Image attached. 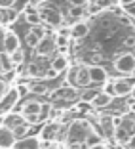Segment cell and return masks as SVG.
Returning a JSON list of instances; mask_svg holds the SVG:
<instances>
[{
    "label": "cell",
    "instance_id": "cell-1",
    "mask_svg": "<svg viewBox=\"0 0 135 149\" xmlns=\"http://www.w3.org/2000/svg\"><path fill=\"white\" fill-rule=\"evenodd\" d=\"M99 132L93 130V126L87 120L76 118L67 126L65 132V147L67 149H87L90 145L99 143Z\"/></svg>",
    "mask_w": 135,
    "mask_h": 149
},
{
    "label": "cell",
    "instance_id": "cell-2",
    "mask_svg": "<svg viewBox=\"0 0 135 149\" xmlns=\"http://www.w3.org/2000/svg\"><path fill=\"white\" fill-rule=\"evenodd\" d=\"M114 69L122 74H133L135 73V54H120L114 59Z\"/></svg>",
    "mask_w": 135,
    "mask_h": 149
},
{
    "label": "cell",
    "instance_id": "cell-3",
    "mask_svg": "<svg viewBox=\"0 0 135 149\" xmlns=\"http://www.w3.org/2000/svg\"><path fill=\"white\" fill-rule=\"evenodd\" d=\"M69 80L74 84V86H90L92 84V79H90V69L87 67H74L69 73Z\"/></svg>",
    "mask_w": 135,
    "mask_h": 149
},
{
    "label": "cell",
    "instance_id": "cell-4",
    "mask_svg": "<svg viewBox=\"0 0 135 149\" xmlns=\"http://www.w3.org/2000/svg\"><path fill=\"white\" fill-rule=\"evenodd\" d=\"M19 97H21V94H19L17 88H10L8 94H6L4 97H2V101H0V115H8L12 113V109L15 107V103L19 101Z\"/></svg>",
    "mask_w": 135,
    "mask_h": 149
},
{
    "label": "cell",
    "instance_id": "cell-5",
    "mask_svg": "<svg viewBox=\"0 0 135 149\" xmlns=\"http://www.w3.org/2000/svg\"><path fill=\"white\" fill-rule=\"evenodd\" d=\"M59 130H61V123H57V120H52V123H46L42 126V130H40V140L42 141H53L57 138V134H59Z\"/></svg>",
    "mask_w": 135,
    "mask_h": 149
},
{
    "label": "cell",
    "instance_id": "cell-6",
    "mask_svg": "<svg viewBox=\"0 0 135 149\" xmlns=\"http://www.w3.org/2000/svg\"><path fill=\"white\" fill-rule=\"evenodd\" d=\"M19 46H21V40H19L17 33H13V31H8L4 33V40H2V48H4L6 54H10L12 56L13 52H17Z\"/></svg>",
    "mask_w": 135,
    "mask_h": 149
},
{
    "label": "cell",
    "instance_id": "cell-7",
    "mask_svg": "<svg viewBox=\"0 0 135 149\" xmlns=\"http://www.w3.org/2000/svg\"><path fill=\"white\" fill-rule=\"evenodd\" d=\"M52 97L57 101H72L78 97V92L72 86H63V88H55L52 92Z\"/></svg>",
    "mask_w": 135,
    "mask_h": 149
},
{
    "label": "cell",
    "instance_id": "cell-8",
    "mask_svg": "<svg viewBox=\"0 0 135 149\" xmlns=\"http://www.w3.org/2000/svg\"><path fill=\"white\" fill-rule=\"evenodd\" d=\"M40 15H42V19L48 23L50 27H61V23H63V15L53 8H44L42 12H40Z\"/></svg>",
    "mask_w": 135,
    "mask_h": 149
},
{
    "label": "cell",
    "instance_id": "cell-9",
    "mask_svg": "<svg viewBox=\"0 0 135 149\" xmlns=\"http://www.w3.org/2000/svg\"><path fill=\"white\" fill-rule=\"evenodd\" d=\"M87 69H90V79H92V84H103V86L107 84L109 74H107L105 67H101V65H90Z\"/></svg>",
    "mask_w": 135,
    "mask_h": 149
},
{
    "label": "cell",
    "instance_id": "cell-10",
    "mask_svg": "<svg viewBox=\"0 0 135 149\" xmlns=\"http://www.w3.org/2000/svg\"><path fill=\"white\" fill-rule=\"evenodd\" d=\"M15 143H17V138H15L13 130L6 126L0 128V149H13Z\"/></svg>",
    "mask_w": 135,
    "mask_h": 149
},
{
    "label": "cell",
    "instance_id": "cell-11",
    "mask_svg": "<svg viewBox=\"0 0 135 149\" xmlns=\"http://www.w3.org/2000/svg\"><path fill=\"white\" fill-rule=\"evenodd\" d=\"M57 48V44H55V38L53 36H50V35H46L42 40H40V44L36 46V54L38 56H50V54L53 52V50Z\"/></svg>",
    "mask_w": 135,
    "mask_h": 149
},
{
    "label": "cell",
    "instance_id": "cell-12",
    "mask_svg": "<svg viewBox=\"0 0 135 149\" xmlns=\"http://www.w3.org/2000/svg\"><path fill=\"white\" fill-rule=\"evenodd\" d=\"M40 111H42V101H36V100H29V101H25L21 105V111L19 113L23 115V117H38L40 115Z\"/></svg>",
    "mask_w": 135,
    "mask_h": 149
},
{
    "label": "cell",
    "instance_id": "cell-13",
    "mask_svg": "<svg viewBox=\"0 0 135 149\" xmlns=\"http://www.w3.org/2000/svg\"><path fill=\"white\" fill-rule=\"evenodd\" d=\"M13 149H42V140L38 136H27L23 140H17Z\"/></svg>",
    "mask_w": 135,
    "mask_h": 149
},
{
    "label": "cell",
    "instance_id": "cell-14",
    "mask_svg": "<svg viewBox=\"0 0 135 149\" xmlns=\"http://www.w3.org/2000/svg\"><path fill=\"white\" fill-rule=\"evenodd\" d=\"M44 36H46V33H44L42 27H31V31L27 33L25 42H27V46H31V48H36Z\"/></svg>",
    "mask_w": 135,
    "mask_h": 149
},
{
    "label": "cell",
    "instance_id": "cell-15",
    "mask_svg": "<svg viewBox=\"0 0 135 149\" xmlns=\"http://www.w3.org/2000/svg\"><path fill=\"white\" fill-rule=\"evenodd\" d=\"M131 90H133V86H131L129 80H126V79H116L114 80V96L116 97L127 96V94H131Z\"/></svg>",
    "mask_w": 135,
    "mask_h": 149
},
{
    "label": "cell",
    "instance_id": "cell-16",
    "mask_svg": "<svg viewBox=\"0 0 135 149\" xmlns=\"http://www.w3.org/2000/svg\"><path fill=\"white\" fill-rule=\"evenodd\" d=\"M25 117H23L21 113H8L4 117V126L10 128V130H15L17 126H21V124H25Z\"/></svg>",
    "mask_w": 135,
    "mask_h": 149
},
{
    "label": "cell",
    "instance_id": "cell-17",
    "mask_svg": "<svg viewBox=\"0 0 135 149\" xmlns=\"http://www.w3.org/2000/svg\"><path fill=\"white\" fill-rule=\"evenodd\" d=\"M114 140H116L118 145H129V141H131V132L124 126V123H122V126L116 128V132H114Z\"/></svg>",
    "mask_w": 135,
    "mask_h": 149
},
{
    "label": "cell",
    "instance_id": "cell-18",
    "mask_svg": "<svg viewBox=\"0 0 135 149\" xmlns=\"http://www.w3.org/2000/svg\"><path fill=\"white\" fill-rule=\"evenodd\" d=\"M112 97H114V96H110V94H107V92H103V90H101V92L95 96V100L92 101V105L95 107V109H103V107H109L110 103H112Z\"/></svg>",
    "mask_w": 135,
    "mask_h": 149
},
{
    "label": "cell",
    "instance_id": "cell-19",
    "mask_svg": "<svg viewBox=\"0 0 135 149\" xmlns=\"http://www.w3.org/2000/svg\"><path fill=\"white\" fill-rule=\"evenodd\" d=\"M87 33H90V25L86 21H76L70 27V36H74V38H84Z\"/></svg>",
    "mask_w": 135,
    "mask_h": 149
},
{
    "label": "cell",
    "instance_id": "cell-20",
    "mask_svg": "<svg viewBox=\"0 0 135 149\" xmlns=\"http://www.w3.org/2000/svg\"><path fill=\"white\" fill-rule=\"evenodd\" d=\"M50 67H52V69H55L57 73H61V71H65L67 67H69V59H67L65 56H57L55 59L52 61V65H50Z\"/></svg>",
    "mask_w": 135,
    "mask_h": 149
},
{
    "label": "cell",
    "instance_id": "cell-21",
    "mask_svg": "<svg viewBox=\"0 0 135 149\" xmlns=\"http://www.w3.org/2000/svg\"><path fill=\"white\" fill-rule=\"evenodd\" d=\"M25 21L29 23V25L32 27H40V21H42V15H40V12H27V17Z\"/></svg>",
    "mask_w": 135,
    "mask_h": 149
},
{
    "label": "cell",
    "instance_id": "cell-22",
    "mask_svg": "<svg viewBox=\"0 0 135 149\" xmlns=\"http://www.w3.org/2000/svg\"><path fill=\"white\" fill-rule=\"evenodd\" d=\"M31 132V124L29 123H25V124H21V126H17L15 130H13V134H15V138L17 140H23V138H27V134Z\"/></svg>",
    "mask_w": 135,
    "mask_h": 149
},
{
    "label": "cell",
    "instance_id": "cell-23",
    "mask_svg": "<svg viewBox=\"0 0 135 149\" xmlns=\"http://www.w3.org/2000/svg\"><path fill=\"white\" fill-rule=\"evenodd\" d=\"M17 15L19 12L13 6H10V8H4V17H6V23H13V21H17Z\"/></svg>",
    "mask_w": 135,
    "mask_h": 149
},
{
    "label": "cell",
    "instance_id": "cell-24",
    "mask_svg": "<svg viewBox=\"0 0 135 149\" xmlns=\"http://www.w3.org/2000/svg\"><path fill=\"white\" fill-rule=\"evenodd\" d=\"M52 109L53 107L50 105V103H42V111H40V115H38L40 123H46L48 118H52Z\"/></svg>",
    "mask_w": 135,
    "mask_h": 149
},
{
    "label": "cell",
    "instance_id": "cell-25",
    "mask_svg": "<svg viewBox=\"0 0 135 149\" xmlns=\"http://www.w3.org/2000/svg\"><path fill=\"white\" fill-rule=\"evenodd\" d=\"M2 69H4V73H12V69H13L12 57H10V54H6V52H2Z\"/></svg>",
    "mask_w": 135,
    "mask_h": 149
},
{
    "label": "cell",
    "instance_id": "cell-26",
    "mask_svg": "<svg viewBox=\"0 0 135 149\" xmlns=\"http://www.w3.org/2000/svg\"><path fill=\"white\" fill-rule=\"evenodd\" d=\"M10 57H12L13 67H15V65H21V63L25 61V52H23V50H17V52H13Z\"/></svg>",
    "mask_w": 135,
    "mask_h": 149
},
{
    "label": "cell",
    "instance_id": "cell-27",
    "mask_svg": "<svg viewBox=\"0 0 135 149\" xmlns=\"http://www.w3.org/2000/svg\"><path fill=\"white\" fill-rule=\"evenodd\" d=\"M86 13V8H70L69 10V15L70 17H82Z\"/></svg>",
    "mask_w": 135,
    "mask_h": 149
},
{
    "label": "cell",
    "instance_id": "cell-28",
    "mask_svg": "<svg viewBox=\"0 0 135 149\" xmlns=\"http://www.w3.org/2000/svg\"><path fill=\"white\" fill-rule=\"evenodd\" d=\"M55 44L59 46L61 50H65V46L69 44V36H61V35H57L55 36Z\"/></svg>",
    "mask_w": 135,
    "mask_h": 149
},
{
    "label": "cell",
    "instance_id": "cell-29",
    "mask_svg": "<svg viewBox=\"0 0 135 149\" xmlns=\"http://www.w3.org/2000/svg\"><path fill=\"white\" fill-rule=\"evenodd\" d=\"M69 4L70 8H87V0H69Z\"/></svg>",
    "mask_w": 135,
    "mask_h": 149
},
{
    "label": "cell",
    "instance_id": "cell-30",
    "mask_svg": "<svg viewBox=\"0 0 135 149\" xmlns=\"http://www.w3.org/2000/svg\"><path fill=\"white\" fill-rule=\"evenodd\" d=\"M27 74L29 77H40V69L36 67V63H31V65L27 67Z\"/></svg>",
    "mask_w": 135,
    "mask_h": 149
},
{
    "label": "cell",
    "instance_id": "cell-31",
    "mask_svg": "<svg viewBox=\"0 0 135 149\" xmlns=\"http://www.w3.org/2000/svg\"><path fill=\"white\" fill-rule=\"evenodd\" d=\"M8 90H10V86H8V82H6L4 79H0V101H2V97L8 94Z\"/></svg>",
    "mask_w": 135,
    "mask_h": 149
},
{
    "label": "cell",
    "instance_id": "cell-32",
    "mask_svg": "<svg viewBox=\"0 0 135 149\" xmlns=\"http://www.w3.org/2000/svg\"><path fill=\"white\" fill-rule=\"evenodd\" d=\"M31 92H34V94H46V92H48V88L44 86V84H32Z\"/></svg>",
    "mask_w": 135,
    "mask_h": 149
},
{
    "label": "cell",
    "instance_id": "cell-33",
    "mask_svg": "<svg viewBox=\"0 0 135 149\" xmlns=\"http://www.w3.org/2000/svg\"><path fill=\"white\" fill-rule=\"evenodd\" d=\"M57 35L61 36H70V27H59V33Z\"/></svg>",
    "mask_w": 135,
    "mask_h": 149
},
{
    "label": "cell",
    "instance_id": "cell-34",
    "mask_svg": "<svg viewBox=\"0 0 135 149\" xmlns=\"http://www.w3.org/2000/svg\"><path fill=\"white\" fill-rule=\"evenodd\" d=\"M57 74H59V73H57L55 69H52V67H50V69L46 71V74H44V77H46V79H53V77H57Z\"/></svg>",
    "mask_w": 135,
    "mask_h": 149
},
{
    "label": "cell",
    "instance_id": "cell-35",
    "mask_svg": "<svg viewBox=\"0 0 135 149\" xmlns=\"http://www.w3.org/2000/svg\"><path fill=\"white\" fill-rule=\"evenodd\" d=\"M87 149H109V147H107V143H103V141H99V143H93V145H90Z\"/></svg>",
    "mask_w": 135,
    "mask_h": 149
},
{
    "label": "cell",
    "instance_id": "cell-36",
    "mask_svg": "<svg viewBox=\"0 0 135 149\" xmlns=\"http://www.w3.org/2000/svg\"><path fill=\"white\" fill-rule=\"evenodd\" d=\"M110 2H112V0H97V6H99V8H105V6H109Z\"/></svg>",
    "mask_w": 135,
    "mask_h": 149
},
{
    "label": "cell",
    "instance_id": "cell-37",
    "mask_svg": "<svg viewBox=\"0 0 135 149\" xmlns=\"http://www.w3.org/2000/svg\"><path fill=\"white\" fill-rule=\"evenodd\" d=\"M122 6H131V4H135V0H118Z\"/></svg>",
    "mask_w": 135,
    "mask_h": 149
},
{
    "label": "cell",
    "instance_id": "cell-38",
    "mask_svg": "<svg viewBox=\"0 0 135 149\" xmlns=\"http://www.w3.org/2000/svg\"><path fill=\"white\" fill-rule=\"evenodd\" d=\"M127 130L131 132V136H135V120H131V126L127 128Z\"/></svg>",
    "mask_w": 135,
    "mask_h": 149
},
{
    "label": "cell",
    "instance_id": "cell-39",
    "mask_svg": "<svg viewBox=\"0 0 135 149\" xmlns=\"http://www.w3.org/2000/svg\"><path fill=\"white\" fill-rule=\"evenodd\" d=\"M0 23H6V17H4V8H0Z\"/></svg>",
    "mask_w": 135,
    "mask_h": 149
},
{
    "label": "cell",
    "instance_id": "cell-40",
    "mask_svg": "<svg viewBox=\"0 0 135 149\" xmlns=\"http://www.w3.org/2000/svg\"><path fill=\"white\" fill-rule=\"evenodd\" d=\"M129 149H135V136H131V141H129V145H127Z\"/></svg>",
    "mask_w": 135,
    "mask_h": 149
},
{
    "label": "cell",
    "instance_id": "cell-41",
    "mask_svg": "<svg viewBox=\"0 0 135 149\" xmlns=\"http://www.w3.org/2000/svg\"><path fill=\"white\" fill-rule=\"evenodd\" d=\"M4 126V115H0V128Z\"/></svg>",
    "mask_w": 135,
    "mask_h": 149
},
{
    "label": "cell",
    "instance_id": "cell-42",
    "mask_svg": "<svg viewBox=\"0 0 135 149\" xmlns=\"http://www.w3.org/2000/svg\"><path fill=\"white\" fill-rule=\"evenodd\" d=\"M0 73H4V69H2V52H0Z\"/></svg>",
    "mask_w": 135,
    "mask_h": 149
},
{
    "label": "cell",
    "instance_id": "cell-43",
    "mask_svg": "<svg viewBox=\"0 0 135 149\" xmlns=\"http://www.w3.org/2000/svg\"><path fill=\"white\" fill-rule=\"evenodd\" d=\"M131 96H133V100H135V86H133V90H131Z\"/></svg>",
    "mask_w": 135,
    "mask_h": 149
},
{
    "label": "cell",
    "instance_id": "cell-44",
    "mask_svg": "<svg viewBox=\"0 0 135 149\" xmlns=\"http://www.w3.org/2000/svg\"><path fill=\"white\" fill-rule=\"evenodd\" d=\"M31 2H34V4H38V2H44V0H31Z\"/></svg>",
    "mask_w": 135,
    "mask_h": 149
}]
</instances>
